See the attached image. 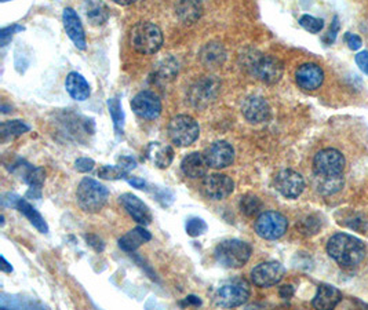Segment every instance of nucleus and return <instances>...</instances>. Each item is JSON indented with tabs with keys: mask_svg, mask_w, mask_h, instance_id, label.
Wrapping results in <instances>:
<instances>
[{
	"mask_svg": "<svg viewBox=\"0 0 368 310\" xmlns=\"http://www.w3.org/2000/svg\"><path fill=\"white\" fill-rule=\"evenodd\" d=\"M24 28L23 27H18V25H13V27H8V28H4L0 34V37H1V46H6L8 39L14 34V32H18V31H23Z\"/></svg>",
	"mask_w": 368,
	"mask_h": 310,
	"instance_id": "obj_40",
	"label": "nucleus"
},
{
	"mask_svg": "<svg viewBox=\"0 0 368 310\" xmlns=\"http://www.w3.org/2000/svg\"><path fill=\"white\" fill-rule=\"evenodd\" d=\"M129 183L133 188H137V189H146V182L144 179H141V178H130Z\"/></svg>",
	"mask_w": 368,
	"mask_h": 310,
	"instance_id": "obj_47",
	"label": "nucleus"
},
{
	"mask_svg": "<svg viewBox=\"0 0 368 310\" xmlns=\"http://www.w3.org/2000/svg\"><path fill=\"white\" fill-rule=\"evenodd\" d=\"M208 167L210 166L204 157V153H199V152H192L186 155L181 162V170L184 172V175L192 179H199L205 176Z\"/></svg>",
	"mask_w": 368,
	"mask_h": 310,
	"instance_id": "obj_22",
	"label": "nucleus"
},
{
	"mask_svg": "<svg viewBox=\"0 0 368 310\" xmlns=\"http://www.w3.org/2000/svg\"><path fill=\"white\" fill-rule=\"evenodd\" d=\"M346 162L336 149H323L313 159V170L320 175H342Z\"/></svg>",
	"mask_w": 368,
	"mask_h": 310,
	"instance_id": "obj_10",
	"label": "nucleus"
},
{
	"mask_svg": "<svg viewBox=\"0 0 368 310\" xmlns=\"http://www.w3.org/2000/svg\"><path fill=\"white\" fill-rule=\"evenodd\" d=\"M1 272L4 273H11L13 272V266L6 261V258L1 255Z\"/></svg>",
	"mask_w": 368,
	"mask_h": 310,
	"instance_id": "obj_48",
	"label": "nucleus"
},
{
	"mask_svg": "<svg viewBox=\"0 0 368 310\" xmlns=\"http://www.w3.org/2000/svg\"><path fill=\"white\" fill-rule=\"evenodd\" d=\"M220 89V82L212 76H207L192 86L189 91V101L195 108H205L217 98Z\"/></svg>",
	"mask_w": 368,
	"mask_h": 310,
	"instance_id": "obj_12",
	"label": "nucleus"
},
{
	"mask_svg": "<svg viewBox=\"0 0 368 310\" xmlns=\"http://www.w3.org/2000/svg\"><path fill=\"white\" fill-rule=\"evenodd\" d=\"M203 193L212 200H224L229 198L234 190V182L225 174H210L205 175L201 183Z\"/></svg>",
	"mask_w": 368,
	"mask_h": 310,
	"instance_id": "obj_9",
	"label": "nucleus"
},
{
	"mask_svg": "<svg viewBox=\"0 0 368 310\" xmlns=\"http://www.w3.org/2000/svg\"><path fill=\"white\" fill-rule=\"evenodd\" d=\"M167 133L170 141L174 145L179 148H185L192 145L199 138L201 127L199 123L192 116L178 115L170 120Z\"/></svg>",
	"mask_w": 368,
	"mask_h": 310,
	"instance_id": "obj_6",
	"label": "nucleus"
},
{
	"mask_svg": "<svg viewBox=\"0 0 368 310\" xmlns=\"http://www.w3.org/2000/svg\"><path fill=\"white\" fill-rule=\"evenodd\" d=\"M302 28L310 34H319L324 28V21L312 15H302L300 20Z\"/></svg>",
	"mask_w": 368,
	"mask_h": 310,
	"instance_id": "obj_37",
	"label": "nucleus"
},
{
	"mask_svg": "<svg viewBox=\"0 0 368 310\" xmlns=\"http://www.w3.org/2000/svg\"><path fill=\"white\" fill-rule=\"evenodd\" d=\"M14 207L34 225V228H36L40 233H47V232H49V226H47L44 218L42 217V214H40L31 203H28L25 199L18 198Z\"/></svg>",
	"mask_w": 368,
	"mask_h": 310,
	"instance_id": "obj_28",
	"label": "nucleus"
},
{
	"mask_svg": "<svg viewBox=\"0 0 368 310\" xmlns=\"http://www.w3.org/2000/svg\"><path fill=\"white\" fill-rule=\"evenodd\" d=\"M179 305H181V306H201V299L199 297H196V295H189V297H186L184 301H181Z\"/></svg>",
	"mask_w": 368,
	"mask_h": 310,
	"instance_id": "obj_43",
	"label": "nucleus"
},
{
	"mask_svg": "<svg viewBox=\"0 0 368 310\" xmlns=\"http://www.w3.org/2000/svg\"><path fill=\"white\" fill-rule=\"evenodd\" d=\"M185 231L191 238H199L207 232V224L201 218H189L185 225Z\"/></svg>",
	"mask_w": 368,
	"mask_h": 310,
	"instance_id": "obj_36",
	"label": "nucleus"
},
{
	"mask_svg": "<svg viewBox=\"0 0 368 310\" xmlns=\"http://www.w3.org/2000/svg\"><path fill=\"white\" fill-rule=\"evenodd\" d=\"M77 205L89 214L100 212L109 199V190L99 181L83 178L76 190Z\"/></svg>",
	"mask_w": 368,
	"mask_h": 310,
	"instance_id": "obj_3",
	"label": "nucleus"
},
{
	"mask_svg": "<svg viewBox=\"0 0 368 310\" xmlns=\"http://www.w3.org/2000/svg\"><path fill=\"white\" fill-rule=\"evenodd\" d=\"M84 13H86V17L90 21V24L96 25V27L103 25L109 18L108 7L99 0H87Z\"/></svg>",
	"mask_w": 368,
	"mask_h": 310,
	"instance_id": "obj_30",
	"label": "nucleus"
},
{
	"mask_svg": "<svg viewBox=\"0 0 368 310\" xmlns=\"http://www.w3.org/2000/svg\"><path fill=\"white\" fill-rule=\"evenodd\" d=\"M132 108L137 116L146 120H155L162 113V101L152 91H141L133 98Z\"/></svg>",
	"mask_w": 368,
	"mask_h": 310,
	"instance_id": "obj_15",
	"label": "nucleus"
},
{
	"mask_svg": "<svg viewBox=\"0 0 368 310\" xmlns=\"http://www.w3.org/2000/svg\"><path fill=\"white\" fill-rule=\"evenodd\" d=\"M156 73L162 80H171L178 73V63L172 57L165 58L156 65Z\"/></svg>",
	"mask_w": 368,
	"mask_h": 310,
	"instance_id": "obj_33",
	"label": "nucleus"
},
{
	"mask_svg": "<svg viewBox=\"0 0 368 310\" xmlns=\"http://www.w3.org/2000/svg\"><path fill=\"white\" fill-rule=\"evenodd\" d=\"M30 130H31V127L27 123H24L23 120H10V122L1 123L0 136H1V141H8V139H14V138L25 134Z\"/></svg>",
	"mask_w": 368,
	"mask_h": 310,
	"instance_id": "obj_31",
	"label": "nucleus"
},
{
	"mask_svg": "<svg viewBox=\"0 0 368 310\" xmlns=\"http://www.w3.org/2000/svg\"><path fill=\"white\" fill-rule=\"evenodd\" d=\"M241 112L244 117L253 124L268 122L270 117V106L262 97H248L243 103Z\"/></svg>",
	"mask_w": 368,
	"mask_h": 310,
	"instance_id": "obj_18",
	"label": "nucleus"
},
{
	"mask_svg": "<svg viewBox=\"0 0 368 310\" xmlns=\"http://www.w3.org/2000/svg\"><path fill=\"white\" fill-rule=\"evenodd\" d=\"M177 14L184 24H193L201 15V0H179Z\"/></svg>",
	"mask_w": 368,
	"mask_h": 310,
	"instance_id": "obj_29",
	"label": "nucleus"
},
{
	"mask_svg": "<svg viewBox=\"0 0 368 310\" xmlns=\"http://www.w3.org/2000/svg\"><path fill=\"white\" fill-rule=\"evenodd\" d=\"M86 239H87L89 244H90L96 251H99V252L103 251L105 244H103V241L101 240L99 236H96V235H87Z\"/></svg>",
	"mask_w": 368,
	"mask_h": 310,
	"instance_id": "obj_42",
	"label": "nucleus"
},
{
	"mask_svg": "<svg viewBox=\"0 0 368 310\" xmlns=\"http://www.w3.org/2000/svg\"><path fill=\"white\" fill-rule=\"evenodd\" d=\"M296 82L306 91L317 90L324 82V72L316 64H303L296 72Z\"/></svg>",
	"mask_w": 368,
	"mask_h": 310,
	"instance_id": "obj_17",
	"label": "nucleus"
},
{
	"mask_svg": "<svg viewBox=\"0 0 368 310\" xmlns=\"http://www.w3.org/2000/svg\"><path fill=\"white\" fill-rule=\"evenodd\" d=\"M65 89H67L68 94L76 101H86L91 94L90 84L77 72H70L68 75L67 80H65Z\"/></svg>",
	"mask_w": 368,
	"mask_h": 310,
	"instance_id": "obj_24",
	"label": "nucleus"
},
{
	"mask_svg": "<svg viewBox=\"0 0 368 310\" xmlns=\"http://www.w3.org/2000/svg\"><path fill=\"white\" fill-rule=\"evenodd\" d=\"M261 208H262V203L257 196L247 195V196H243L240 200V209L247 217L257 215L261 211Z\"/></svg>",
	"mask_w": 368,
	"mask_h": 310,
	"instance_id": "obj_35",
	"label": "nucleus"
},
{
	"mask_svg": "<svg viewBox=\"0 0 368 310\" xmlns=\"http://www.w3.org/2000/svg\"><path fill=\"white\" fill-rule=\"evenodd\" d=\"M201 64L205 68H218L227 60V51L220 43H208L201 50Z\"/></svg>",
	"mask_w": 368,
	"mask_h": 310,
	"instance_id": "obj_25",
	"label": "nucleus"
},
{
	"mask_svg": "<svg viewBox=\"0 0 368 310\" xmlns=\"http://www.w3.org/2000/svg\"><path fill=\"white\" fill-rule=\"evenodd\" d=\"M279 294L283 299H290L294 295V288H293V285H283V287H280Z\"/></svg>",
	"mask_w": 368,
	"mask_h": 310,
	"instance_id": "obj_46",
	"label": "nucleus"
},
{
	"mask_svg": "<svg viewBox=\"0 0 368 310\" xmlns=\"http://www.w3.org/2000/svg\"><path fill=\"white\" fill-rule=\"evenodd\" d=\"M119 202L137 224H139L142 226L151 225V222L153 219L152 212H151L149 207L146 206L139 198H137L133 193H125L119 198Z\"/></svg>",
	"mask_w": 368,
	"mask_h": 310,
	"instance_id": "obj_16",
	"label": "nucleus"
},
{
	"mask_svg": "<svg viewBox=\"0 0 368 310\" xmlns=\"http://www.w3.org/2000/svg\"><path fill=\"white\" fill-rule=\"evenodd\" d=\"M313 185L320 195L331 196L343 188V178L342 175H320L315 172Z\"/></svg>",
	"mask_w": 368,
	"mask_h": 310,
	"instance_id": "obj_27",
	"label": "nucleus"
},
{
	"mask_svg": "<svg viewBox=\"0 0 368 310\" xmlns=\"http://www.w3.org/2000/svg\"><path fill=\"white\" fill-rule=\"evenodd\" d=\"M327 252L338 265L352 268L364 259L366 245L355 236L336 233L327 243Z\"/></svg>",
	"mask_w": 368,
	"mask_h": 310,
	"instance_id": "obj_1",
	"label": "nucleus"
},
{
	"mask_svg": "<svg viewBox=\"0 0 368 310\" xmlns=\"http://www.w3.org/2000/svg\"><path fill=\"white\" fill-rule=\"evenodd\" d=\"M338 31H339V22H338V18H335L334 21H333V25H331L330 32H329V34L326 36V40H327L329 44H331V43L334 41Z\"/></svg>",
	"mask_w": 368,
	"mask_h": 310,
	"instance_id": "obj_44",
	"label": "nucleus"
},
{
	"mask_svg": "<svg viewBox=\"0 0 368 310\" xmlns=\"http://www.w3.org/2000/svg\"><path fill=\"white\" fill-rule=\"evenodd\" d=\"M345 40H346L350 50H359L363 44V40L359 34H345Z\"/></svg>",
	"mask_w": 368,
	"mask_h": 310,
	"instance_id": "obj_39",
	"label": "nucleus"
},
{
	"mask_svg": "<svg viewBox=\"0 0 368 310\" xmlns=\"http://www.w3.org/2000/svg\"><path fill=\"white\" fill-rule=\"evenodd\" d=\"M251 247L248 243L237 239L221 241L215 250V261L227 269H240L251 258Z\"/></svg>",
	"mask_w": 368,
	"mask_h": 310,
	"instance_id": "obj_2",
	"label": "nucleus"
},
{
	"mask_svg": "<svg viewBox=\"0 0 368 310\" xmlns=\"http://www.w3.org/2000/svg\"><path fill=\"white\" fill-rule=\"evenodd\" d=\"M274 189L287 199H297L305 189V179L297 172L283 170L274 176Z\"/></svg>",
	"mask_w": 368,
	"mask_h": 310,
	"instance_id": "obj_13",
	"label": "nucleus"
},
{
	"mask_svg": "<svg viewBox=\"0 0 368 310\" xmlns=\"http://www.w3.org/2000/svg\"><path fill=\"white\" fill-rule=\"evenodd\" d=\"M204 157L211 169L221 170L229 167L234 160V149L227 141H217L211 143L205 152Z\"/></svg>",
	"mask_w": 368,
	"mask_h": 310,
	"instance_id": "obj_14",
	"label": "nucleus"
},
{
	"mask_svg": "<svg viewBox=\"0 0 368 310\" xmlns=\"http://www.w3.org/2000/svg\"><path fill=\"white\" fill-rule=\"evenodd\" d=\"M119 164H122V166H123L125 169H127L129 172H132L133 169H135V166H137L134 159H132V157H129V156L120 157V159H119Z\"/></svg>",
	"mask_w": 368,
	"mask_h": 310,
	"instance_id": "obj_45",
	"label": "nucleus"
},
{
	"mask_svg": "<svg viewBox=\"0 0 368 310\" xmlns=\"http://www.w3.org/2000/svg\"><path fill=\"white\" fill-rule=\"evenodd\" d=\"M108 108H109V113L112 116L116 133L119 136L123 134V130H125V112H123V108H122V103L119 101V98H110L108 101Z\"/></svg>",
	"mask_w": 368,
	"mask_h": 310,
	"instance_id": "obj_32",
	"label": "nucleus"
},
{
	"mask_svg": "<svg viewBox=\"0 0 368 310\" xmlns=\"http://www.w3.org/2000/svg\"><path fill=\"white\" fill-rule=\"evenodd\" d=\"M342 301V294L338 288L330 284H322L317 288V292L312 301L313 308L320 310L334 309L335 306Z\"/></svg>",
	"mask_w": 368,
	"mask_h": 310,
	"instance_id": "obj_23",
	"label": "nucleus"
},
{
	"mask_svg": "<svg viewBox=\"0 0 368 310\" xmlns=\"http://www.w3.org/2000/svg\"><path fill=\"white\" fill-rule=\"evenodd\" d=\"M146 159L158 169H168L174 160V149L162 142H151L146 148Z\"/></svg>",
	"mask_w": 368,
	"mask_h": 310,
	"instance_id": "obj_21",
	"label": "nucleus"
},
{
	"mask_svg": "<svg viewBox=\"0 0 368 310\" xmlns=\"http://www.w3.org/2000/svg\"><path fill=\"white\" fill-rule=\"evenodd\" d=\"M113 1L118 3V4H120V6H130V4L135 3L137 0H113Z\"/></svg>",
	"mask_w": 368,
	"mask_h": 310,
	"instance_id": "obj_49",
	"label": "nucleus"
},
{
	"mask_svg": "<svg viewBox=\"0 0 368 310\" xmlns=\"http://www.w3.org/2000/svg\"><path fill=\"white\" fill-rule=\"evenodd\" d=\"M251 295L250 285L246 280L234 278L224 283L215 292V304L221 308L232 309L244 305Z\"/></svg>",
	"mask_w": 368,
	"mask_h": 310,
	"instance_id": "obj_5",
	"label": "nucleus"
},
{
	"mask_svg": "<svg viewBox=\"0 0 368 310\" xmlns=\"http://www.w3.org/2000/svg\"><path fill=\"white\" fill-rule=\"evenodd\" d=\"M151 240L152 235L145 229V226L139 225L119 239V247L126 252H134L144 243Z\"/></svg>",
	"mask_w": 368,
	"mask_h": 310,
	"instance_id": "obj_26",
	"label": "nucleus"
},
{
	"mask_svg": "<svg viewBox=\"0 0 368 310\" xmlns=\"http://www.w3.org/2000/svg\"><path fill=\"white\" fill-rule=\"evenodd\" d=\"M130 172L127 169H125L122 164L118 163L116 166H102L99 172V176L108 181H118V179L127 178Z\"/></svg>",
	"mask_w": 368,
	"mask_h": 310,
	"instance_id": "obj_34",
	"label": "nucleus"
},
{
	"mask_svg": "<svg viewBox=\"0 0 368 310\" xmlns=\"http://www.w3.org/2000/svg\"><path fill=\"white\" fill-rule=\"evenodd\" d=\"M286 275V269L280 262L269 261L257 265L251 271V280L260 288H269L279 284Z\"/></svg>",
	"mask_w": 368,
	"mask_h": 310,
	"instance_id": "obj_11",
	"label": "nucleus"
},
{
	"mask_svg": "<svg viewBox=\"0 0 368 310\" xmlns=\"http://www.w3.org/2000/svg\"><path fill=\"white\" fill-rule=\"evenodd\" d=\"M250 69L253 75L267 84L277 83L283 76V63L273 56H257L251 60Z\"/></svg>",
	"mask_w": 368,
	"mask_h": 310,
	"instance_id": "obj_8",
	"label": "nucleus"
},
{
	"mask_svg": "<svg viewBox=\"0 0 368 310\" xmlns=\"http://www.w3.org/2000/svg\"><path fill=\"white\" fill-rule=\"evenodd\" d=\"M21 170L23 179L30 185L27 192V198L30 199H40L42 198V188L46 179V172L40 167H34L25 162H21V166H17Z\"/></svg>",
	"mask_w": 368,
	"mask_h": 310,
	"instance_id": "obj_19",
	"label": "nucleus"
},
{
	"mask_svg": "<svg viewBox=\"0 0 368 310\" xmlns=\"http://www.w3.org/2000/svg\"><path fill=\"white\" fill-rule=\"evenodd\" d=\"M255 232L265 240H277L283 238L288 229L287 218L277 211H265L255 221Z\"/></svg>",
	"mask_w": 368,
	"mask_h": 310,
	"instance_id": "obj_7",
	"label": "nucleus"
},
{
	"mask_svg": "<svg viewBox=\"0 0 368 310\" xmlns=\"http://www.w3.org/2000/svg\"><path fill=\"white\" fill-rule=\"evenodd\" d=\"M94 166H96L94 160L87 157H80L75 162V169L79 172H90L94 169Z\"/></svg>",
	"mask_w": 368,
	"mask_h": 310,
	"instance_id": "obj_38",
	"label": "nucleus"
},
{
	"mask_svg": "<svg viewBox=\"0 0 368 310\" xmlns=\"http://www.w3.org/2000/svg\"><path fill=\"white\" fill-rule=\"evenodd\" d=\"M356 64L366 75H368V51H362L356 56Z\"/></svg>",
	"mask_w": 368,
	"mask_h": 310,
	"instance_id": "obj_41",
	"label": "nucleus"
},
{
	"mask_svg": "<svg viewBox=\"0 0 368 310\" xmlns=\"http://www.w3.org/2000/svg\"><path fill=\"white\" fill-rule=\"evenodd\" d=\"M63 21H64L65 32L69 36V39L73 41V44L79 50H86V34L76 11L70 7L65 8L63 13Z\"/></svg>",
	"mask_w": 368,
	"mask_h": 310,
	"instance_id": "obj_20",
	"label": "nucleus"
},
{
	"mask_svg": "<svg viewBox=\"0 0 368 310\" xmlns=\"http://www.w3.org/2000/svg\"><path fill=\"white\" fill-rule=\"evenodd\" d=\"M132 46L142 56H152L163 46V32L152 22H138L132 30Z\"/></svg>",
	"mask_w": 368,
	"mask_h": 310,
	"instance_id": "obj_4",
	"label": "nucleus"
}]
</instances>
